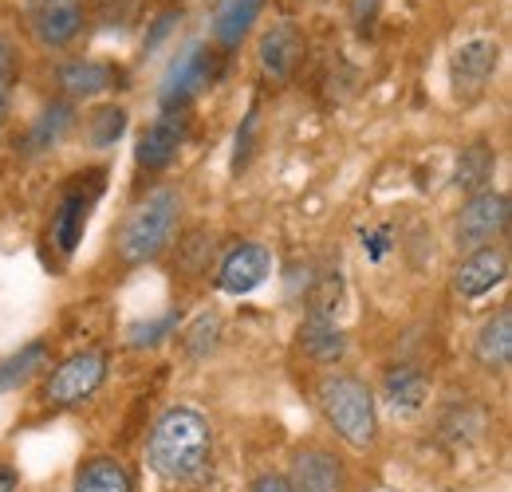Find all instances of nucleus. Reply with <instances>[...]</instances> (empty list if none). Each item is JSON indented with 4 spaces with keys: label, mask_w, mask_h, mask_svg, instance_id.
Returning <instances> with one entry per match:
<instances>
[{
    "label": "nucleus",
    "mask_w": 512,
    "mask_h": 492,
    "mask_svg": "<svg viewBox=\"0 0 512 492\" xmlns=\"http://www.w3.org/2000/svg\"><path fill=\"white\" fill-rule=\"evenodd\" d=\"M146 453H150V469L162 481L193 485V481H201L209 473V461H213L209 422L190 406H174L154 422Z\"/></svg>",
    "instance_id": "f257e3e1"
},
{
    "label": "nucleus",
    "mask_w": 512,
    "mask_h": 492,
    "mask_svg": "<svg viewBox=\"0 0 512 492\" xmlns=\"http://www.w3.org/2000/svg\"><path fill=\"white\" fill-rule=\"evenodd\" d=\"M182 221V197L178 189H154L146 201H138L127 213V221L119 225V256L127 264H146L154 256H162Z\"/></svg>",
    "instance_id": "f03ea898"
},
{
    "label": "nucleus",
    "mask_w": 512,
    "mask_h": 492,
    "mask_svg": "<svg viewBox=\"0 0 512 492\" xmlns=\"http://www.w3.org/2000/svg\"><path fill=\"white\" fill-rule=\"evenodd\" d=\"M320 410L331 422V430L339 433L347 445L367 449L379 430V414H375V394L363 378L355 374H331L320 386Z\"/></svg>",
    "instance_id": "7ed1b4c3"
},
{
    "label": "nucleus",
    "mask_w": 512,
    "mask_h": 492,
    "mask_svg": "<svg viewBox=\"0 0 512 492\" xmlns=\"http://www.w3.org/2000/svg\"><path fill=\"white\" fill-rule=\"evenodd\" d=\"M103 378H107V355L103 351H79L52 370L44 398L52 406H79L103 386Z\"/></svg>",
    "instance_id": "20e7f679"
},
{
    "label": "nucleus",
    "mask_w": 512,
    "mask_h": 492,
    "mask_svg": "<svg viewBox=\"0 0 512 492\" xmlns=\"http://www.w3.org/2000/svg\"><path fill=\"white\" fill-rule=\"evenodd\" d=\"M217 75V63H213V52L201 48V44H190L182 56H174L166 79H162V91H158V103L162 111H182L193 95H201Z\"/></svg>",
    "instance_id": "39448f33"
},
{
    "label": "nucleus",
    "mask_w": 512,
    "mask_h": 492,
    "mask_svg": "<svg viewBox=\"0 0 512 492\" xmlns=\"http://www.w3.org/2000/svg\"><path fill=\"white\" fill-rule=\"evenodd\" d=\"M103 193V174H79V182L67 185L64 197H60V205H56V213H52V241L60 252H75L79 241H83V229H87V217H91V205H95V197Z\"/></svg>",
    "instance_id": "423d86ee"
},
{
    "label": "nucleus",
    "mask_w": 512,
    "mask_h": 492,
    "mask_svg": "<svg viewBox=\"0 0 512 492\" xmlns=\"http://www.w3.org/2000/svg\"><path fill=\"white\" fill-rule=\"evenodd\" d=\"M509 229V197L505 193H473L457 217V245L485 248Z\"/></svg>",
    "instance_id": "0eeeda50"
},
{
    "label": "nucleus",
    "mask_w": 512,
    "mask_h": 492,
    "mask_svg": "<svg viewBox=\"0 0 512 492\" xmlns=\"http://www.w3.org/2000/svg\"><path fill=\"white\" fill-rule=\"evenodd\" d=\"M24 20L44 48H64L83 28V0H24Z\"/></svg>",
    "instance_id": "6e6552de"
},
{
    "label": "nucleus",
    "mask_w": 512,
    "mask_h": 492,
    "mask_svg": "<svg viewBox=\"0 0 512 492\" xmlns=\"http://www.w3.org/2000/svg\"><path fill=\"white\" fill-rule=\"evenodd\" d=\"M509 276V256L501 248L485 245V248H473L457 268H453V292L461 300H481L489 296L497 284H505Z\"/></svg>",
    "instance_id": "1a4fd4ad"
},
{
    "label": "nucleus",
    "mask_w": 512,
    "mask_h": 492,
    "mask_svg": "<svg viewBox=\"0 0 512 492\" xmlns=\"http://www.w3.org/2000/svg\"><path fill=\"white\" fill-rule=\"evenodd\" d=\"M186 134H190V119L182 111H162L154 123L142 130V138H138V150H134L138 166L166 170L178 158V150L186 146Z\"/></svg>",
    "instance_id": "9d476101"
},
{
    "label": "nucleus",
    "mask_w": 512,
    "mask_h": 492,
    "mask_svg": "<svg viewBox=\"0 0 512 492\" xmlns=\"http://www.w3.org/2000/svg\"><path fill=\"white\" fill-rule=\"evenodd\" d=\"M272 272V252L264 245H237L217 268V288L225 296H249Z\"/></svg>",
    "instance_id": "9b49d317"
},
{
    "label": "nucleus",
    "mask_w": 512,
    "mask_h": 492,
    "mask_svg": "<svg viewBox=\"0 0 512 492\" xmlns=\"http://www.w3.org/2000/svg\"><path fill=\"white\" fill-rule=\"evenodd\" d=\"M497 60H501V48H497L493 40H469V44H461V48L453 52V63H449V71H453V91H457L461 99L481 95L485 83H489L493 71H497Z\"/></svg>",
    "instance_id": "f8f14e48"
},
{
    "label": "nucleus",
    "mask_w": 512,
    "mask_h": 492,
    "mask_svg": "<svg viewBox=\"0 0 512 492\" xmlns=\"http://www.w3.org/2000/svg\"><path fill=\"white\" fill-rule=\"evenodd\" d=\"M304 60V36L296 24H272L260 36V67L272 83H288Z\"/></svg>",
    "instance_id": "ddd939ff"
},
{
    "label": "nucleus",
    "mask_w": 512,
    "mask_h": 492,
    "mask_svg": "<svg viewBox=\"0 0 512 492\" xmlns=\"http://www.w3.org/2000/svg\"><path fill=\"white\" fill-rule=\"evenodd\" d=\"M260 8H264V0H217L213 4V24H209L213 44L225 48V52L241 48V40L253 32V24L260 20Z\"/></svg>",
    "instance_id": "4468645a"
},
{
    "label": "nucleus",
    "mask_w": 512,
    "mask_h": 492,
    "mask_svg": "<svg viewBox=\"0 0 512 492\" xmlns=\"http://www.w3.org/2000/svg\"><path fill=\"white\" fill-rule=\"evenodd\" d=\"M292 492H343V469L331 453L323 449H304L292 461V477H288Z\"/></svg>",
    "instance_id": "2eb2a0df"
},
{
    "label": "nucleus",
    "mask_w": 512,
    "mask_h": 492,
    "mask_svg": "<svg viewBox=\"0 0 512 492\" xmlns=\"http://www.w3.org/2000/svg\"><path fill=\"white\" fill-rule=\"evenodd\" d=\"M300 347L316 363H339L347 351V335L331 315H308L300 323Z\"/></svg>",
    "instance_id": "dca6fc26"
},
{
    "label": "nucleus",
    "mask_w": 512,
    "mask_h": 492,
    "mask_svg": "<svg viewBox=\"0 0 512 492\" xmlns=\"http://www.w3.org/2000/svg\"><path fill=\"white\" fill-rule=\"evenodd\" d=\"M60 83L71 95L91 99V95H103V91H111L119 83V67L103 60H67L60 67Z\"/></svg>",
    "instance_id": "f3484780"
},
{
    "label": "nucleus",
    "mask_w": 512,
    "mask_h": 492,
    "mask_svg": "<svg viewBox=\"0 0 512 492\" xmlns=\"http://www.w3.org/2000/svg\"><path fill=\"white\" fill-rule=\"evenodd\" d=\"M473 355H477V363L489 370H501L509 367L512 359V311L501 308L485 327H481V335H477V343H473Z\"/></svg>",
    "instance_id": "a211bd4d"
},
{
    "label": "nucleus",
    "mask_w": 512,
    "mask_h": 492,
    "mask_svg": "<svg viewBox=\"0 0 512 492\" xmlns=\"http://www.w3.org/2000/svg\"><path fill=\"white\" fill-rule=\"evenodd\" d=\"M426 394H430V382H426V374H422L418 367H390L386 370L383 398L398 410V414H414V410H422Z\"/></svg>",
    "instance_id": "6ab92c4d"
},
{
    "label": "nucleus",
    "mask_w": 512,
    "mask_h": 492,
    "mask_svg": "<svg viewBox=\"0 0 512 492\" xmlns=\"http://www.w3.org/2000/svg\"><path fill=\"white\" fill-rule=\"evenodd\" d=\"M493 170H497V154L489 142H469L457 158V170H453V185L465 189L469 197L473 193H485V185L493 182Z\"/></svg>",
    "instance_id": "aec40b11"
},
{
    "label": "nucleus",
    "mask_w": 512,
    "mask_h": 492,
    "mask_svg": "<svg viewBox=\"0 0 512 492\" xmlns=\"http://www.w3.org/2000/svg\"><path fill=\"white\" fill-rule=\"evenodd\" d=\"M75 492H130V473L115 457H91L75 477Z\"/></svg>",
    "instance_id": "412c9836"
},
{
    "label": "nucleus",
    "mask_w": 512,
    "mask_h": 492,
    "mask_svg": "<svg viewBox=\"0 0 512 492\" xmlns=\"http://www.w3.org/2000/svg\"><path fill=\"white\" fill-rule=\"evenodd\" d=\"M44 363H48V347H44V343H28V347H20L16 355L0 359V394H4V390H16L20 382H28Z\"/></svg>",
    "instance_id": "4be33fe9"
},
{
    "label": "nucleus",
    "mask_w": 512,
    "mask_h": 492,
    "mask_svg": "<svg viewBox=\"0 0 512 492\" xmlns=\"http://www.w3.org/2000/svg\"><path fill=\"white\" fill-rule=\"evenodd\" d=\"M71 107L67 103H52L40 119H36V126H32V134H28V150L32 154H44V150H56L60 146V138L67 134V126H71Z\"/></svg>",
    "instance_id": "5701e85b"
},
{
    "label": "nucleus",
    "mask_w": 512,
    "mask_h": 492,
    "mask_svg": "<svg viewBox=\"0 0 512 492\" xmlns=\"http://www.w3.org/2000/svg\"><path fill=\"white\" fill-rule=\"evenodd\" d=\"M123 130H127V111L123 107H99L87 123V138H91V146L103 150V146H115L123 138Z\"/></svg>",
    "instance_id": "b1692460"
},
{
    "label": "nucleus",
    "mask_w": 512,
    "mask_h": 492,
    "mask_svg": "<svg viewBox=\"0 0 512 492\" xmlns=\"http://www.w3.org/2000/svg\"><path fill=\"white\" fill-rule=\"evenodd\" d=\"M217 335H221V319L217 315H197V323H193L190 331H186V355L190 359H205L213 347H217Z\"/></svg>",
    "instance_id": "393cba45"
},
{
    "label": "nucleus",
    "mask_w": 512,
    "mask_h": 492,
    "mask_svg": "<svg viewBox=\"0 0 512 492\" xmlns=\"http://www.w3.org/2000/svg\"><path fill=\"white\" fill-rule=\"evenodd\" d=\"M178 311H170V315H162V319H154V323H134L127 331V343L130 347H158L166 335H174L178 331Z\"/></svg>",
    "instance_id": "a878e982"
},
{
    "label": "nucleus",
    "mask_w": 512,
    "mask_h": 492,
    "mask_svg": "<svg viewBox=\"0 0 512 492\" xmlns=\"http://www.w3.org/2000/svg\"><path fill=\"white\" fill-rule=\"evenodd\" d=\"M12 83H16V48H12L8 36H0V126H4V119H8Z\"/></svg>",
    "instance_id": "bb28decb"
},
{
    "label": "nucleus",
    "mask_w": 512,
    "mask_h": 492,
    "mask_svg": "<svg viewBox=\"0 0 512 492\" xmlns=\"http://www.w3.org/2000/svg\"><path fill=\"white\" fill-rule=\"evenodd\" d=\"M256 107L245 115V123H241V130H237V154H233V170L241 174L245 166H249V158H253V150H256Z\"/></svg>",
    "instance_id": "cd10ccee"
},
{
    "label": "nucleus",
    "mask_w": 512,
    "mask_h": 492,
    "mask_svg": "<svg viewBox=\"0 0 512 492\" xmlns=\"http://www.w3.org/2000/svg\"><path fill=\"white\" fill-rule=\"evenodd\" d=\"M178 20H182V8H166V12H162V16L154 20V28L146 32L142 48H146V52H154V48H158V44H162V40H166V36H170L174 28H178Z\"/></svg>",
    "instance_id": "c85d7f7f"
},
{
    "label": "nucleus",
    "mask_w": 512,
    "mask_h": 492,
    "mask_svg": "<svg viewBox=\"0 0 512 492\" xmlns=\"http://www.w3.org/2000/svg\"><path fill=\"white\" fill-rule=\"evenodd\" d=\"M363 248L371 260H383L386 248H390V229H379V233H363Z\"/></svg>",
    "instance_id": "c756f323"
},
{
    "label": "nucleus",
    "mask_w": 512,
    "mask_h": 492,
    "mask_svg": "<svg viewBox=\"0 0 512 492\" xmlns=\"http://www.w3.org/2000/svg\"><path fill=\"white\" fill-rule=\"evenodd\" d=\"M253 492H292V485L284 477H276V473H264V477L253 481Z\"/></svg>",
    "instance_id": "7c9ffc66"
},
{
    "label": "nucleus",
    "mask_w": 512,
    "mask_h": 492,
    "mask_svg": "<svg viewBox=\"0 0 512 492\" xmlns=\"http://www.w3.org/2000/svg\"><path fill=\"white\" fill-rule=\"evenodd\" d=\"M375 8H379V0H355V20H359V24H371Z\"/></svg>",
    "instance_id": "2f4dec72"
},
{
    "label": "nucleus",
    "mask_w": 512,
    "mask_h": 492,
    "mask_svg": "<svg viewBox=\"0 0 512 492\" xmlns=\"http://www.w3.org/2000/svg\"><path fill=\"white\" fill-rule=\"evenodd\" d=\"M0 492H16V473H12V465H4V461H0Z\"/></svg>",
    "instance_id": "473e14b6"
}]
</instances>
